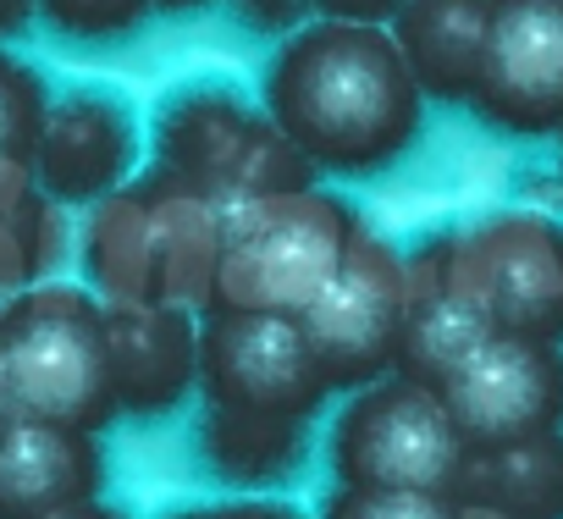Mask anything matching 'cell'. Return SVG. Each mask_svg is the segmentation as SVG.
Returning a JSON list of instances; mask_svg holds the SVG:
<instances>
[{
  "label": "cell",
  "mask_w": 563,
  "mask_h": 519,
  "mask_svg": "<svg viewBox=\"0 0 563 519\" xmlns=\"http://www.w3.org/2000/svg\"><path fill=\"white\" fill-rule=\"evenodd\" d=\"M260 100L294 150L332 177H376L398 166L426 122V89L393 29L321 12L282 34Z\"/></svg>",
  "instance_id": "1"
},
{
  "label": "cell",
  "mask_w": 563,
  "mask_h": 519,
  "mask_svg": "<svg viewBox=\"0 0 563 519\" xmlns=\"http://www.w3.org/2000/svg\"><path fill=\"white\" fill-rule=\"evenodd\" d=\"M221 205L155 166L100 199L89 221V277L106 299L210 310Z\"/></svg>",
  "instance_id": "2"
},
{
  "label": "cell",
  "mask_w": 563,
  "mask_h": 519,
  "mask_svg": "<svg viewBox=\"0 0 563 519\" xmlns=\"http://www.w3.org/2000/svg\"><path fill=\"white\" fill-rule=\"evenodd\" d=\"M360 238L354 210L327 188H288L221 205L210 310L305 316Z\"/></svg>",
  "instance_id": "3"
},
{
  "label": "cell",
  "mask_w": 563,
  "mask_h": 519,
  "mask_svg": "<svg viewBox=\"0 0 563 519\" xmlns=\"http://www.w3.org/2000/svg\"><path fill=\"white\" fill-rule=\"evenodd\" d=\"M0 360L12 409L100 431L117 409L106 305L73 283H34L0 305Z\"/></svg>",
  "instance_id": "4"
},
{
  "label": "cell",
  "mask_w": 563,
  "mask_h": 519,
  "mask_svg": "<svg viewBox=\"0 0 563 519\" xmlns=\"http://www.w3.org/2000/svg\"><path fill=\"white\" fill-rule=\"evenodd\" d=\"M155 161L210 194L216 205L260 199V194H288L310 188L316 166L294 150V139L271 122V111L249 106L227 84L183 89L161 106L155 122Z\"/></svg>",
  "instance_id": "5"
},
{
  "label": "cell",
  "mask_w": 563,
  "mask_h": 519,
  "mask_svg": "<svg viewBox=\"0 0 563 519\" xmlns=\"http://www.w3.org/2000/svg\"><path fill=\"white\" fill-rule=\"evenodd\" d=\"M464 459L470 442L453 426L442 393L404 371L354 387L327 442V464L343 486H409L453 497Z\"/></svg>",
  "instance_id": "6"
},
{
  "label": "cell",
  "mask_w": 563,
  "mask_h": 519,
  "mask_svg": "<svg viewBox=\"0 0 563 519\" xmlns=\"http://www.w3.org/2000/svg\"><path fill=\"white\" fill-rule=\"evenodd\" d=\"M199 398L243 415L316 420L332 398L321 354L299 316L282 310H205L199 321Z\"/></svg>",
  "instance_id": "7"
},
{
  "label": "cell",
  "mask_w": 563,
  "mask_h": 519,
  "mask_svg": "<svg viewBox=\"0 0 563 519\" xmlns=\"http://www.w3.org/2000/svg\"><path fill=\"white\" fill-rule=\"evenodd\" d=\"M299 321H305V332L321 354L332 393H354L365 382H382L387 371H398V354H404L409 260L387 238L360 227L338 277L327 283V294Z\"/></svg>",
  "instance_id": "8"
},
{
  "label": "cell",
  "mask_w": 563,
  "mask_h": 519,
  "mask_svg": "<svg viewBox=\"0 0 563 519\" xmlns=\"http://www.w3.org/2000/svg\"><path fill=\"white\" fill-rule=\"evenodd\" d=\"M437 393L470 448L563 431V343L497 327L437 382Z\"/></svg>",
  "instance_id": "9"
},
{
  "label": "cell",
  "mask_w": 563,
  "mask_h": 519,
  "mask_svg": "<svg viewBox=\"0 0 563 519\" xmlns=\"http://www.w3.org/2000/svg\"><path fill=\"white\" fill-rule=\"evenodd\" d=\"M448 243L464 288L492 316V327L563 343V221L503 210L448 232Z\"/></svg>",
  "instance_id": "10"
},
{
  "label": "cell",
  "mask_w": 563,
  "mask_h": 519,
  "mask_svg": "<svg viewBox=\"0 0 563 519\" xmlns=\"http://www.w3.org/2000/svg\"><path fill=\"white\" fill-rule=\"evenodd\" d=\"M470 111L508 139H558L563 0H492V29Z\"/></svg>",
  "instance_id": "11"
},
{
  "label": "cell",
  "mask_w": 563,
  "mask_h": 519,
  "mask_svg": "<svg viewBox=\"0 0 563 519\" xmlns=\"http://www.w3.org/2000/svg\"><path fill=\"white\" fill-rule=\"evenodd\" d=\"M139 161V122L111 89H67L45 106L34 177L56 205H100Z\"/></svg>",
  "instance_id": "12"
},
{
  "label": "cell",
  "mask_w": 563,
  "mask_h": 519,
  "mask_svg": "<svg viewBox=\"0 0 563 519\" xmlns=\"http://www.w3.org/2000/svg\"><path fill=\"white\" fill-rule=\"evenodd\" d=\"M106 492L100 431L7 409L0 415V519H45Z\"/></svg>",
  "instance_id": "13"
},
{
  "label": "cell",
  "mask_w": 563,
  "mask_h": 519,
  "mask_svg": "<svg viewBox=\"0 0 563 519\" xmlns=\"http://www.w3.org/2000/svg\"><path fill=\"white\" fill-rule=\"evenodd\" d=\"M106 338L122 415L161 420L199 387V327L188 305L106 299Z\"/></svg>",
  "instance_id": "14"
},
{
  "label": "cell",
  "mask_w": 563,
  "mask_h": 519,
  "mask_svg": "<svg viewBox=\"0 0 563 519\" xmlns=\"http://www.w3.org/2000/svg\"><path fill=\"white\" fill-rule=\"evenodd\" d=\"M409 327H404V354L398 371L437 387L492 327V316L475 305V294L464 288L459 266H453V243L448 232L409 249Z\"/></svg>",
  "instance_id": "15"
},
{
  "label": "cell",
  "mask_w": 563,
  "mask_h": 519,
  "mask_svg": "<svg viewBox=\"0 0 563 519\" xmlns=\"http://www.w3.org/2000/svg\"><path fill=\"white\" fill-rule=\"evenodd\" d=\"M387 29H393L409 73L420 78L426 100L470 106L481 56H486L492 0H404Z\"/></svg>",
  "instance_id": "16"
},
{
  "label": "cell",
  "mask_w": 563,
  "mask_h": 519,
  "mask_svg": "<svg viewBox=\"0 0 563 519\" xmlns=\"http://www.w3.org/2000/svg\"><path fill=\"white\" fill-rule=\"evenodd\" d=\"M199 459L210 475H221L238 492H276L288 486L310 459V420H282V415H243L205 404L199 409Z\"/></svg>",
  "instance_id": "17"
},
{
  "label": "cell",
  "mask_w": 563,
  "mask_h": 519,
  "mask_svg": "<svg viewBox=\"0 0 563 519\" xmlns=\"http://www.w3.org/2000/svg\"><path fill=\"white\" fill-rule=\"evenodd\" d=\"M453 497L508 519H563V431L470 448Z\"/></svg>",
  "instance_id": "18"
},
{
  "label": "cell",
  "mask_w": 563,
  "mask_h": 519,
  "mask_svg": "<svg viewBox=\"0 0 563 519\" xmlns=\"http://www.w3.org/2000/svg\"><path fill=\"white\" fill-rule=\"evenodd\" d=\"M56 199L34 188L23 205L0 210V294H23L56 272L62 254V221L51 210Z\"/></svg>",
  "instance_id": "19"
},
{
  "label": "cell",
  "mask_w": 563,
  "mask_h": 519,
  "mask_svg": "<svg viewBox=\"0 0 563 519\" xmlns=\"http://www.w3.org/2000/svg\"><path fill=\"white\" fill-rule=\"evenodd\" d=\"M45 106H51V89L45 78L0 51V155L7 161H29L34 166V144H40V128H45Z\"/></svg>",
  "instance_id": "20"
},
{
  "label": "cell",
  "mask_w": 563,
  "mask_h": 519,
  "mask_svg": "<svg viewBox=\"0 0 563 519\" xmlns=\"http://www.w3.org/2000/svg\"><path fill=\"white\" fill-rule=\"evenodd\" d=\"M321 519H459V497L409 486H332Z\"/></svg>",
  "instance_id": "21"
},
{
  "label": "cell",
  "mask_w": 563,
  "mask_h": 519,
  "mask_svg": "<svg viewBox=\"0 0 563 519\" xmlns=\"http://www.w3.org/2000/svg\"><path fill=\"white\" fill-rule=\"evenodd\" d=\"M155 12V0H40V18L78 45H106V40H128L144 29V18Z\"/></svg>",
  "instance_id": "22"
},
{
  "label": "cell",
  "mask_w": 563,
  "mask_h": 519,
  "mask_svg": "<svg viewBox=\"0 0 563 519\" xmlns=\"http://www.w3.org/2000/svg\"><path fill=\"white\" fill-rule=\"evenodd\" d=\"M232 18L254 34H294L316 18V0H232Z\"/></svg>",
  "instance_id": "23"
},
{
  "label": "cell",
  "mask_w": 563,
  "mask_h": 519,
  "mask_svg": "<svg viewBox=\"0 0 563 519\" xmlns=\"http://www.w3.org/2000/svg\"><path fill=\"white\" fill-rule=\"evenodd\" d=\"M166 519H310V514H299L294 503H282V497H216V503L177 508Z\"/></svg>",
  "instance_id": "24"
},
{
  "label": "cell",
  "mask_w": 563,
  "mask_h": 519,
  "mask_svg": "<svg viewBox=\"0 0 563 519\" xmlns=\"http://www.w3.org/2000/svg\"><path fill=\"white\" fill-rule=\"evenodd\" d=\"M404 0H316L321 18H354V23H393Z\"/></svg>",
  "instance_id": "25"
},
{
  "label": "cell",
  "mask_w": 563,
  "mask_h": 519,
  "mask_svg": "<svg viewBox=\"0 0 563 519\" xmlns=\"http://www.w3.org/2000/svg\"><path fill=\"white\" fill-rule=\"evenodd\" d=\"M40 18V0H0V40H23Z\"/></svg>",
  "instance_id": "26"
},
{
  "label": "cell",
  "mask_w": 563,
  "mask_h": 519,
  "mask_svg": "<svg viewBox=\"0 0 563 519\" xmlns=\"http://www.w3.org/2000/svg\"><path fill=\"white\" fill-rule=\"evenodd\" d=\"M45 519H122L117 508H106L100 497L95 503H78V508H62V514H45Z\"/></svg>",
  "instance_id": "27"
},
{
  "label": "cell",
  "mask_w": 563,
  "mask_h": 519,
  "mask_svg": "<svg viewBox=\"0 0 563 519\" xmlns=\"http://www.w3.org/2000/svg\"><path fill=\"white\" fill-rule=\"evenodd\" d=\"M205 7H216V0H155V12H172V18H183V12H205Z\"/></svg>",
  "instance_id": "28"
},
{
  "label": "cell",
  "mask_w": 563,
  "mask_h": 519,
  "mask_svg": "<svg viewBox=\"0 0 563 519\" xmlns=\"http://www.w3.org/2000/svg\"><path fill=\"white\" fill-rule=\"evenodd\" d=\"M12 409V387H7V360H0V415Z\"/></svg>",
  "instance_id": "29"
},
{
  "label": "cell",
  "mask_w": 563,
  "mask_h": 519,
  "mask_svg": "<svg viewBox=\"0 0 563 519\" xmlns=\"http://www.w3.org/2000/svg\"><path fill=\"white\" fill-rule=\"evenodd\" d=\"M459 519H508V514H492V508H464V503H459Z\"/></svg>",
  "instance_id": "30"
},
{
  "label": "cell",
  "mask_w": 563,
  "mask_h": 519,
  "mask_svg": "<svg viewBox=\"0 0 563 519\" xmlns=\"http://www.w3.org/2000/svg\"><path fill=\"white\" fill-rule=\"evenodd\" d=\"M558 144H563V128H558Z\"/></svg>",
  "instance_id": "31"
}]
</instances>
